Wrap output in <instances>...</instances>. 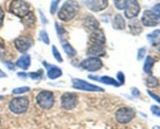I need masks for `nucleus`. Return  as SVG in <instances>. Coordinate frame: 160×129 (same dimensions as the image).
Here are the masks:
<instances>
[{"label": "nucleus", "instance_id": "c756f323", "mask_svg": "<svg viewBox=\"0 0 160 129\" xmlns=\"http://www.w3.org/2000/svg\"><path fill=\"white\" fill-rule=\"evenodd\" d=\"M42 73H43L42 71H38L37 72H31L29 73V76L32 79H39L42 78Z\"/></svg>", "mask_w": 160, "mask_h": 129}, {"label": "nucleus", "instance_id": "6e6552de", "mask_svg": "<svg viewBox=\"0 0 160 129\" xmlns=\"http://www.w3.org/2000/svg\"><path fill=\"white\" fill-rule=\"evenodd\" d=\"M78 96L75 93L67 92L61 96V106L65 110H72L78 105Z\"/></svg>", "mask_w": 160, "mask_h": 129}, {"label": "nucleus", "instance_id": "9b49d317", "mask_svg": "<svg viewBox=\"0 0 160 129\" xmlns=\"http://www.w3.org/2000/svg\"><path fill=\"white\" fill-rule=\"evenodd\" d=\"M33 41L31 38L28 37L21 36L17 38L14 41L15 48L18 50L20 52L24 53L29 50V48L32 46Z\"/></svg>", "mask_w": 160, "mask_h": 129}, {"label": "nucleus", "instance_id": "ddd939ff", "mask_svg": "<svg viewBox=\"0 0 160 129\" xmlns=\"http://www.w3.org/2000/svg\"><path fill=\"white\" fill-rule=\"evenodd\" d=\"M86 6L93 12H99L106 9L108 6V0H87Z\"/></svg>", "mask_w": 160, "mask_h": 129}, {"label": "nucleus", "instance_id": "4c0bfd02", "mask_svg": "<svg viewBox=\"0 0 160 129\" xmlns=\"http://www.w3.org/2000/svg\"><path fill=\"white\" fill-rule=\"evenodd\" d=\"M132 94L134 95V96H136V97H138V96H140V91H139L138 89L134 88L132 90Z\"/></svg>", "mask_w": 160, "mask_h": 129}, {"label": "nucleus", "instance_id": "dca6fc26", "mask_svg": "<svg viewBox=\"0 0 160 129\" xmlns=\"http://www.w3.org/2000/svg\"><path fill=\"white\" fill-rule=\"evenodd\" d=\"M84 25L86 26V28H88V29L90 30L93 31L95 30L98 29L99 23H98V20H97L94 16H88L85 17V19H84Z\"/></svg>", "mask_w": 160, "mask_h": 129}, {"label": "nucleus", "instance_id": "58836bf2", "mask_svg": "<svg viewBox=\"0 0 160 129\" xmlns=\"http://www.w3.org/2000/svg\"><path fill=\"white\" fill-rule=\"evenodd\" d=\"M6 65L8 67V68H9V69H10V70H13L14 69V65H13V64L12 63V62H6Z\"/></svg>", "mask_w": 160, "mask_h": 129}, {"label": "nucleus", "instance_id": "6ab92c4d", "mask_svg": "<svg viewBox=\"0 0 160 129\" xmlns=\"http://www.w3.org/2000/svg\"><path fill=\"white\" fill-rule=\"evenodd\" d=\"M62 74V71L59 67L56 66H51L50 68H48V72H47V76L49 79H55L57 78L60 77Z\"/></svg>", "mask_w": 160, "mask_h": 129}, {"label": "nucleus", "instance_id": "f3484780", "mask_svg": "<svg viewBox=\"0 0 160 129\" xmlns=\"http://www.w3.org/2000/svg\"><path fill=\"white\" fill-rule=\"evenodd\" d=\"M17 65L23 70H27L31 65V56L29 54H24L21 56L17 61Z\"/></svg>", "mask_w": 160, "mask_h": 129}, {"label": "nucleus", "instance_id": "f03ea898", "mask_svg": "<svg viewBox=\"0 0 160 129\" xmlns=\"http://www.w3.org/2000/svg\"><path fill=\"white\" fill-rule=\"evenodd\" d=\"M9 10L20 18H24L30 13V5L24 0H12L9 4Z\"/></svg>", "mask_w": 160, "mask_h": 129}, {"label": "nucleus", "instance_id": "a878e982", "mask_svg": "<svg viewBox=\"0 0 160 129\" xmlns=\"http://www.w3.org/2000/svg\"><path fill=\"white\" fill-rule=\"evenodd\" d=\"M30 90H31V89L28 86L18 87V88H15L12 90V93H14V94H22V93H24L30 91Z\"/></svg>", "mask_w": 160, "mask_h": 129}, {"label": "nucleus", "instance_id": "bb28decb", "mask_svg": "<svg viewBox=\"0 0 160 129\" xmlns=\"http://www.w3.org/2000/svg\"><path fill=\"white\" fill-rule=\"evenodd\" d=\"M60 1L61 0H52L51 6H50V13H51L52 15H53V14L56 12L58 8V5L60 2Z\"/></svg>", "mask_w": 160, "mask_h": 129}, {"label": "nucleus", "instance_id": "2eb2a0df", "mask_svg": "<svg viewBox=\"0 0 160 129\" xmlns=\"http://www.w3.org/2000/svg\"><path fill=\"white\" fill-rule=\"evenodd\" d=\"M88 54L91 55V57L98 58V56H102L103 54H105V51L104 48H103V46L91 44L88 49Z\"/></svg>", "mask_w": 160, "mask_h": 129}, {"label": "nucleus", "instance_id": "aec40b11", "mask_svg": "<svg viewBox=\"0 0 160 129\" xmlns=\"http://www.w3.org/2000/svg\"><path fill=\"white\" fill-rule=\"evenodd\" d=\"M129 29L131 34L134 35H138L142 31V26L137 20H133L131 23H129Z\"/></svg>", "mask_w": 160, "mask_h": 129}, {"label": "nucleus", "instance_id": "412c9836", "mask_svg": "<svg viewBox=\"0 0 160 129\" xmlns=\"http://www.w3.org/2000/svg\"><path fill=\"white\" fill-rule=\"evenodd\" d=\"M155 64V60L150 56H148L145 59V64H144V71L148 74L152 75V67Z\"/></svg>", "mask_w": 160, "mask_h": 129}, {"label": "nucleus", "instance_id": "79ce46f5", "mask_svg": "<svg viewBox=\"0 0 160 129\" xmlns=\"http://www.w3.org/2000/svg\"><path fill=\"white\" fill-rule=\"evenodd\" d=\"M153 129H160V127L159 126H155V127H153Z\"/></svg>", "mask_w": 160, "mask_h": 129}, {"label": "nucleus", "instance_id": "37998d69", "mask_svg": "<svg viewBox=\"0 0 160 129\" xmlns=\"http://www.w3.org/2000/svg\"><path fill=\"white\" fill-rule=\"evenodd\" d=\"M3 98H4V96H0V100H1V99H2Z\"/></svg>", "mask_w": 160, "mask_h": 129}, {"label": "nucleus", "instance_id": "39448f33", "mask_svg": "<svg viewBox=\"0 0 160 129\" xmlns=\"http://www.w3.org/2000/svg\"><path fill=\"white\" fill-rule=\"evenodd\" d=\"M116 119L120 124H127L134 119L135 111L133 108L128 107H120L116 112Z\"/></svg>", "mask_w": 160, "mask_h": 129}, {"label": "nucleus", "instance_id": "1a4fd4ad", "mask_svg": "<svg viewBox=\"0 0 160 129\" xmlns=\"http://www.w3.org/2000/svg\"><path fill=\"white\" fill-rule=\"evenodd\" d=\"M142 22L146 26H156L160 23V16L152 11L146 10L142 15Z\"/></svg>", "mask_w": 160, "mask_h": 129}, {"label": "nucleus", "instance_id": "72a5a7b5", "mask_svg": "<svg viewBox=\"0 0 160 129\" xmlns=\"http://www.w3.org/2000/svg\"><path fill=\"white\" fill-rule=\"evenodd\" d=\"M55 26H56V31H57V34H59V35H62V34H65V33H66L65 30H64L63 28H62L61 26L58 25L57 23H56V24H55Z\"/></svg>", "mask_w": 160, "mask_h": 129}, {"label": "nucleus", "instance_id": "5701e85b", "mask_svg": "<svg viewBox=\"0 0 160 129\" xmlns=\"http://www.w3.org/2000/svg\"><path fill=\"white\" fill-rule=\"evenodd\" d=\"M146 84L148 87H156L159 85V81L154 76L150 75L146 80Z\"/></svg>", "mask_w": 160, "mask_h": 129}, {"label": "nucleus", "instance_id": "7c9ffc66", "mask_svg": "<svg viewBox=\"0 0 160 129\" xmlns=\"http://www.w3.org/2000/svg\"><path fill=\"white\" fill-rule=\"evenodd\" d=\"M151 111L154 115L157 117H160V107L156 105H153L151 107Z\"/></svg>", "mask_w": 160, "mask_h": 129}, {"label": "nucleus", "instance_id": "a211bd4d", "mask_svg": "<svg viewBox=\"0 0 160 129\" xmlns=\"http://www.w3.org/2000/svg\"><path fill=\"white\" fill-rule=\"evenodd\" d=\"M126 23H125L124 19L123 18L120 14H117L115 16L113 19V22H112V26L114 29L116 30H123L125 29L126 26Z\"/></svg>", "mask_w": 160, "mask_h": 129}, {"label": "nucleus", "instance_id": "cd10ccee", "mask_svg": "<svg viewBox=\"0 0 160 129\" xmlns=\"http://www.w3.org/2000/svg\"><path fill=\"white\" fill-rule=\"evenodd\" d=\"M160 35V30H156L151 34L147 35V38L150 40V41H154L155 40L158 38V37Z\"/></svg>", "mask_w": 160, "mask_h": 129}, {"label": "nucleus", "instance_id": "e433bc0d", "mask_svg": "<svg viewBox=\"0 0 160 129\" xmlns=\"http://www.w3.org/2000/svg\"><path fill=\"white\" fill-rule=\"evenodd\" d=\"M3 20H4V12H3L2 9L0 7V26L2 25Z\"/></svg>", "mask_w": 160, "mask_h": 129}, {"label": "nucleus", "instance_id": "c85d7f7f", "mask_svg": "<svg viewBox=\"0 0 160 129\" xmlns=\"http://www.w3.org/2000/svg\"><path fill=\"white\" fill-rule=\"evenodd\" d=\"M128 0H115V6L118 9H125Z\"/></svg>", "mask_w": 160, "mask_h": 129}, {"label": "nucleus", "instance_id": "393cba45", "mask_svg": "<svg viewBox=\"0 0 160 129\" xmlns=\"http://www.w3.org/2000/svg\"><path fill=\"white\" fill-rule=\"evenodd\" d=\"M52 54H53V56H54L55 58L57 60V62H63V59H62V56H61V54L59 53V50L57 49V48H56V46H54L53 45L52 46Z\"/></svg>", "mask_w": 160, "mask_h": 129}, {"label": "nucleus", "instance_id": "f257e3e1", "mask_svg": "<svg viewBox=\"0 0 160 129\" xmlns=\"http://www.w3.org/2000/svg\"><path fill=\"white\" fill-rule=\"evenodd\" d=\"M79 9V4L78 2L74 0H67L59 9L58 16L62 21H70L76 16Z\"/></svg>", "mask_w": 160, "mask_h": 129}, {"label": "nucleus", "instance_id": "f8f14e48", "mask_svg": "<svg viewBox=\"0 0 160 129\" xmlns=\"http://www.w3.org/2000/svg\"><path fill=\"white\" fill-rule=\"evenodd\" d=\"M89 42L91 44L103 46L106 43V36L103 31L98 29L92 31L90 35V38H89Z\"/></svg>", "mask_w": 160, "mask_h": 129}, {"label": "nucleus", "instance_id": "7ed1b4c3", "mask_svg": "<svg viewBox=\"0 0 160 129\" xmlns=\"http://www.w3.org/2000/svg\"><path fill=\"white\" fill-rule=\"evenodd\" d=\"M9 110L16 114L25 113L29 107V99L27 96L15 97L9 102Z\"/></svg>", "mask_w": 160, "mask_h": 129}, {"label": "nucleus", "instance_id": "b1692460", "mask_svg": "<svg viewBox=\"0 0 160 129\" xmlns=\"http://www.w3.org/2000/svg\"><path fill=\"white\" fill-rule=\"evenodd\" d=\"M39 37H40V40H42V41H43L45 44H49V37H48V34H47L46 31L41 30L40 33H39Z\"/></svg>", "mask_w": 160, "mask_h": 129}, {"label": "nucleus", "instance_id": "4468645a", "mask_svg": "<svg viewBox=\"0 0 160 129\" xmlns=\"http://www.w3.org/2000/svg\"><path fill=\"white\" fill-rule=\"evenodd\" d=\"M89 78L95 81H98L102 83L106 84V85H112L117 87H119L120 85V84L117 80H115L113 78L109 77V76H100V77H98V76H89Z\"/></svg>", "mask_w": 160, "mask_h": 129}, {"label": "nucleus", "instance_id": "423d86ee", "mask_svg": "<svg viewBox=\"0 0 160 129\" xmlns=\"http://www.w3.org/2000/svg\"><path fill=\"white\" fill-rule=\"evenodd\" d=\"M73 87L77 90H84L88 92H104V89L93 85L81 79H73Z\"/></svg>", "mask_w": 160, "mask_h": 129}, {"label": "nucleus", "instance_id": "c9c22d12", "mask_svg": "<svg viewBox=\"0 0 160 129\" xmlns=\"http://www.w3.org/2000/svg\"><path fill=\"white\" fill-rule=\"evenodd\" d=\"M148 93L149 94V96H151V97H152L153 99H155V100L157 101L158 103H159V104H160V97L159 96H157V95H156L155 93H153L152 92L149 91V90H148Z\"/></svg>", "mask_w": 160, "mask_h": 129}, {"label": "nucleus", "instance_id": "0eeeda50", "mask_svg": "<svg viewBox=\"0 0 160 129\" xmlns=\"http://www.w3.org/2000/svg\"><path fill=\"white\" fill-rule=\"evenodd\" d=\"M81 66L89 71H96L102 67V62L97 57H89L81 62Z\"/></svg>", "mask_w": 160, "mask_h": 129}, {"label": "nucleus", "instance_id": "2f4dec72", "mask_svg": "<svg viewBox=\"0 0 160 129\" xmlns=\"http://www.w3.org/2000/svg\"><path fill=\"white\" fill-rule=\"evenodd\" d=\"M145 53H146V48H140V49L138 50V60H142V59L145 57Z\"/></svg>", "mask_w": 160, "mask_h": 129}, {"label": "nucleus", "instance_id": "ea45409f", "mask_svg": "<svg viewBox=\"0 0 160 129\" xmlns=\"http://www.w3.org/2000/svg\"><path fill=\"white\" fill-rule=\"evenodd\" d=\"M39 12H40V16H41V17H42V23H46V22H47V20H46V19H45V16H44V14L42 13V11H41V10H39Z\"/></svg>", "mask_w": 160, "mask_h": 129}, {"label": "nucleus", "instance_id": "f704fd0d", "mask_svg": "<svg viewBox=\"0 0 160 129\" xmlns=\"http://www.w3.org/2000/svg\"><path fill=\"white\" fill-rule=\"evenodd\" d=\"M152 12L160 16V4H156L152 7Z\"/></svg>", "mask_w": 160, "mask_h": 129}, {"label": "nucleus", "instance_id": "20e7f679", "mask_svg": "<svg viewBox=\"0 0 160 129\" xmlns=\"http://www.w3.org/2000/svg\"><path fill=\"white\" fill-rule=\"evenodd\" d=\"M37 104L41 108L49 110L53 107L55 103V96L53 93L48 90L41 91L36 96Z\"/></svg>", "mask_w": 160, "mask_h": 129}, {"label": "nucleus", "instance_id": "c03bdc74", "mask_svg": "<svg viewBox=\"0 0 160 129\" xmlns=\"http://www.w3.org/2000/svg\"><path fill=\"white\" fill-rule=\"evenodd\" d=\"M0 123H1V120H0Z\"/></svg>", "mask_w": 160, "mask_h": 129}, {"label": "nucleus", "instance_id": "9d476101", "mask_svg": "<svg viewBox=\"0 0 160 129\" xmlns=\"http://www.w3.org/2000/svg\"><path fill=\"white\" fill-rule=\"evenodd\" d=\"M140 12V6L137 0H128L125 6V16L128 19L137 16Z\"/></svg>", "mask_w": 160, "mask_h": 129}, {"label": "nucleus", "instance_id": "4be33fe9", "mask_svg": "<svg viewBox=\"0 0 160 129\" xmlns=\"http://www.w3.org/2000/svg\"><path fill=\"white\" fill-rule=\"evenodd\" d=\"M62 46L63 48L64 51L66 52V54H67V55L70 56V57H73L74 56L75 54H77V51L67 41H63L62 43Z\"/></svg>", "mask_w": 160, "mask_h": 129}, {"label": "nucleus", "instance_id": "473e14b6", "mask_svg": "<svg viewBox=\"0 0 160 129\" xmlns=\"http://www.w3.org/2000/svg\"><path fill=\"white\" fill-rule=\"evenodd\" d=\"M117 82H118L120 85L124 83V75H123V72L119 71L117 75Z\"/></svg>", "mask_w": 160, "mask_h": 129}, {"label": "nucleus", "instance_id": "a19ab883", "mask_svg": "<svg viewBox=\"0 0 160 129\" xmlns=\"http://www.w3.org/2000/svg\"><path fill=\"white\" fill-rule=\"evenodd\" d=\"M6 77V74L2 71V70L0 69V78H4Z\"/></svg>", "mask_w": 160, "mask_h": 129}]
</instances>
